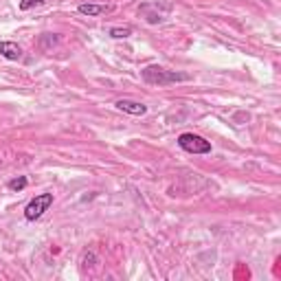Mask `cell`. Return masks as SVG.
<instances>
[{
  "label": "cell",
  "instance_id": "1",
  "mask_svg": "<svg viewBox=\"0 0 281 281\" xmlns=\"http://www.w3.org/2000/svg\"><path fill=\"white\" fill-rule=\"evenodd\" d=\"M143 79L152 86H169V83H178V81H187L189 75L184 73H176V70H167L163 66H145L141 70Z\"/></svg>",
  "mask_w": 281,
  "mask_h": 281
},
{
  "label": "cell",
  "instance_id": "2",
  "mask_svg": "<svg viewBox=\"0 0 281 281\" xmlns=\"http://www.w3.org/2000/svg\"><path fill=\"white\" fill-rule=\"evenodd\" d=\"M178 145L189 154H209L211 152V143L205 141L198 134H191V132H184L178 136Z\"/></svg>",
  "mask_w": 281,
  "mask_h": 281
},
{
  "label": "cell",
  "instance_id": "3",
  "mask_svg": "<svg viewBox=\"0 0 281 281\" xmlns=\"http://www.w3.org/2000/svg\"><path fill=\"white\" fill-rule=\"evenodd\" d=\"M53 205V194H40V196H35V198L29 202L27 209H25V218L27 220H38L44 215V211H49Z\"/></svg>",
  "mask_w": 281,
  "mask_h": 281
},
{
  "label": "cell",
  "instance_id": "4",
  "mask_svg": "<svg viewBox=\"0 0 281 281\" xmlns=\"http://www.w3.org/2000/svg\"><path fill=\"white\" fill-rule=\"evenodd\" d=\"M115 106L119 108V110L128 112V115H134V117H143L147 112V106L139 104V101H130V99H119Z\"/></svg>",
  "mask_w": 281,
  "mask_h": 281
},
{
  "label": "cell",
  "instance_id": "5",
  "mask_svg": "<svg viewBox=\"0 0 281 281\" xmlns=\"http://www.w3.org/2000/svg\"><path fill=\"white\" fill-rule=\"evenodd\" d=\"M77 9H79V14H83V16H104V14H112V11H115V5H90V3H81Z\"/></svg>",
  "mask_w": 281,
  "mask_h": 281
},
{
  "label": "cell",
  "instance_id": "6",
  "mask_svg": "<svg viewBox=\"0 0 281 281\" xmlns=\"http://www.w3.org/2000/svg\"><path fill=\"white\" fill-rule=\"evenodd\" d=\"M0 55L3 57H7V59H20L22 57V49L16 44V42H5V40H0Z\"/></svg>",
  "mask_w": 281,
  "mask_h": 281
},
{
  "label": "cell",
  "instance_id": "7",
  "mask_svg": "<svg viewBox=\"0 0 281 281\" xmlns=\"http://www.w3.org/2000/svg\"><path fill=\"white\" fill-rule=\"evenodd\" d=\"M130 35H132V27H115V29H110V38H115V40L130 38Z\"/></svg>",
  "mask_w": 281,
  "mask_h": 281
},
{
  "label": "cell",
  "instance_id": "8",
  "mask_svg": "<svg viewBox=\"0 0 281 281\" xmlns=\"http://www.w3.org/2000/svg\"><path fill=\"white\" fill-rule=\"evenodd\" d=\"M27 178L25 176H18V178H14V180H9V189L11 191H22V189H25L27 187Z\"/></svg>",
  "mask_w": 281,
  "mask_h": 281
},
{
  "label": "cell",
  "instance_id": "9",
  "mask_svg": "<svg viewBox=\"0 0 281 281\" xmlns=\"http://www.w3.org/2000/svg\"><path fill=\"white\" fill-rule=\"evenodd\" d=\"M95 264H97V255H95L92 250H90V253H83V255H81V268L95 266Z\"/></svg>",
  "mask_w": 281,
  "mask_h": 281
},
{
  "label": "cell",
  "instance_id": "10",
  "mask_svg": "<svg viewBox=\"0 0 281 281\" xmlns=\"http://www.w3.org/2000/svg\"><path fill=\"white\" fill-rule=\"evenodd\" d=\"M42 3H44V0H20V9L27 11V9L38 7V5H42Z\"/></svg>",
  "mask_w": 281,
  "mask_h": 281
}]
</instances>
